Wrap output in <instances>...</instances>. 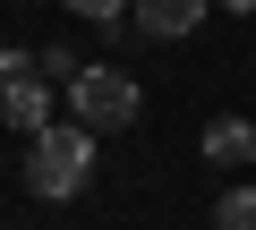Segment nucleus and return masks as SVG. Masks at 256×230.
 <instances>
[{
    "instance_id": "obj_4",
    "label": "nucleus",
    "mask_w": 256,
    "mask_h": 230,
    "mask_svg": "<svg viewBox=\"0 0 256 230\" xmlns=\"http://www.w3.org/2000/svg\"><path fill=\"white\" fill-rule=\"evenodd\" d=\"M205 9H214V0H128L137 34H154V43H180V34H196V26H205Z\"/></svg>"
},
{
    "instance_id": "obj_1",
    "label": "nucleus",
    "mask_w": 256,
    "mask_h": 230,
    "mask_svg": "<svg viewBox=\"0 0 256 230\" xmlns=\"http://www.w3.org/2000/svg\"><path fill=\"white\" fill-rule=\"evenodd\" d=\"M86 179H94V128H86V120L26 137V196L68 205V196H86Z\"/></svg>"
},
{
    "instance_id": "obj_8",
    "label": "nucleus",
    "mask_w": 256,
    "mask_h": 230,
    "mask_svg": "<svg viewBox=\"0 0 256 230\" xmlns=\"http://www.w3.org/2000/svg\"><path fill=\"white\" fill-rule=\"evenodd\" d=\"M222 9H239V17H256V0H222Z\"/></svg>"
},
{
    "instance_id": "obj_2",
    "label": "nucleus",
    "mask_w": 256,
    "mask_h": 230,
    "mask_svg": "<svg viewBox=\"0 0 256 230\" xmlns=\"http://www.w3.org/2000/svg\"><path fill=\"white\" fill-rule=\"evenodd\" d=\"M68 111H77L94 137H111V128L137 120V85H128L120 68H77V77H68Z\"/></svg>"
},
{
    "instance_id": "obj_3",
    "label": "nucleus",
    "mask_w": 256,
    "mask_h": 230,
    "mask_svg": "<svg viewBox=\"0 0 256 230\" xmlns=\"http://www.w3.org/2000/svg\"><path fill=\"white\" fill-rule=\"evenodd\" d=\"M0 120H9V128H52V77H34L18 51H0Z\"/></svg>"
},
{
    "instance_id": "obj_5",
    "label": "nucleus",
    "mask_w": 256,
    "mask_h": 230,
    "mask_svg": "<svg viewBox=\"0 0 256 230\" xmlns=\"http://www.w3.org/2000/svg\"><path fill=\"white\" fill-rule=\"evenodd\" d=\"M248 154H256V128L248 120H214L205 128V162H248Z\"/></svg>"
},
{
    "instance_id": "obj_7",
    "label": "nucleus",
    "mask_w": 256,
    "mask_h": 230,
    "mask_svg": "<svg viewBox=\"0 0 256 230\" xmlns=\"http://www.w3.org/2000/svg\"><path fill=\"white\" fill-rule=\"evenodd\" d=\"M77 17H94V26H111V17H128V0H68Z\"/></svg>"
},
{
    "instance_id": "obj_6",
    "label": "nucleus",
    "mask_w": 256,
    "mask_h": 230,
    "mask_svg": "<svg viewBox=\"0 0 256 230\" xmlns=\"http://www.w3.org/2000/svg\"><path fill=\"white\" fill-rule=\"evenodd\" d=\"M214 230H256V188H230L214 205Z\"/></svg>"
}]
</instances>
